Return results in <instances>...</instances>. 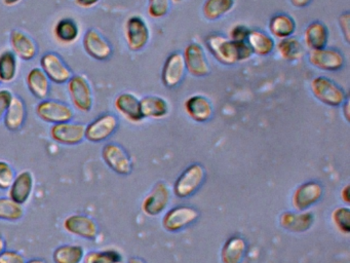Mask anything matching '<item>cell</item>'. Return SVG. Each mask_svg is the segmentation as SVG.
Returning a JSON list of instances; mask_svg holds the SVG:
<instances>
[{"mask_svg":"<svg viewBox=\"0 0 350 263\" xmlns=\"http://www.w3.org/2000/svg\"><path fill=\"white\" fill-rule=\"evenodd\" d=\"M314 217L310 212H284L280 218V226L286 231L302 234L310 229Z\"/></svg>","mask_w":350,"mask_h":263,"instance_id":"23","label":"cell"},{"mask_svg":"<svg viewBox=\"0 0 350 263\" xmlns=\"http://www.w3.org/2000/svg\"><path fill=\"white\" fill-rule=\"evenodd\" d=\"M3 84V82H1V80H0V84Z\"/></svg>","mask_w":350,"mask_h":263,"instance_id":"54","label":"cell"},{"mask_svg":"<svg viewBox=\"0 0 350 263\" xmlns=\"http://www.w3.org/2000/svg\"><path fill=\"white\" fill-rule=\"evenodd\" d=\"M26 118H27V107H26L25 101L21 97L14 95L11 104L3 117V125L9 131L17 132L25 125Z\"/></svg>","mask_w":350,"mask_h":263,"instance_id":"24","label":"cell"},{"mask_svg":"<svg viewBox=\"0 0 350 263\" xmlns=\"http://www.w3.org/2000/svg\"><path fill=\"white\" fill-rule=\"evenodd\" d=\"M10 43L12 51L15 53L16 57L23 61H31L38 55V43L24 31L19 29L12 30L10 34Z\"/></svg>","mask_w":350,"mask_h":263,"instance_id":"19","label":"cell"},{"mask_svg":"<svg viewBox=\"0 0 350 263\" xmlns=\"http://www.w3.org/2000/svg\"><path fill=\"white\" fill-rule=\"evenodd\" d=\"M26 263H46V261L42 258H32L26 261Z\"/></svg>","mask_w":350,"mask_h":263,"instance_id":"52","label":"cell"},{"mask_svg":"<svg viewBox=\"0 0 350 263\" xmlns=\"http://www.w3.org/2000/svg\"><path fill=\"white\" fill-rule=\"evenodd\" d=\"M206 45L213 57L223 65L232 66L245 62L254 55L247 41H234L222 34H211Z\"/></svg>","mask_w":350,"mask_h":263,"instance_id":"1","label":"cell"},{"mask_svg":"<svg viewBox=\"0 0 350 263\" xmlns=\"http://www.w3.org/2000/svg\"><path fill=\"white\" fill-rule=\"evenodd\" d=\"M186 71L194 77H206L211 73L210 64L204 47L198 42L186 45L183 53Z\"/></svg>","mask_w":350,"mask_h":263,"instance_id":"13","label":"cell"},{"mask_svg":"<svg viewBox=\"0 0 350 263\" xmlns=\"http://www.w3.org/2000/svg\"><path fill=\"white\" fill-rule=\"evenodd\" d=\"M141 111L144 118L161 119L170 112V105L159 96H145L140 100Z\"/></svg>","mask_w":350,"mask_h":263,"instance_id":"28","label":"cell"},{"mask_svg":"<svg viewBox=\"0 0 350 263\" xmlns=\"http://www.w3.org/2000/svg\"><path fill=\"white\" fill-rule=\"evenodd\" d=\"M38 118L51 125L67 123L75 118V111L67 103L52 99H44L38 103L36 108Z\"/></svg>","mask_w":350,"mask_h":263,"instance_id":"5","label":"cell"},{"mask_svg":"<svg viewBox=\"0 0 350 263\" xmlns=\"http://www.w3.org/2000/svg\"><path fill=\"white\" fill-rule=\"evenodd\" d=\"M114 107L118 113L131 123H140L144 119L141 111L140 99L132 92H122L114 100Z\"/></svg>","mask_w":350,"mask_h":263,"instance_id":"22","label":"cell"},{"mask_svg":"<svg viewBox=\"0 0 350 263\" xmlns=\"http://www.w3.org/2000/svg\"><path fill=\"white\" fill-rule=\"evenodd\" d=\"M102 158L108 168L122 176H128L133 171L130 154L118 143H107L102 148Z\"/></svg>","mask_w":350,"mask_h":263,"instance_id":"7","label":"cell"},{"mask_svg":"<svg viewBox=\"0 0 350 263\" xmlns=\"http://www.w3.org/2000/svg\"><path fill=\"white\" fill-rule=\"evenodd\" d=\"M128 263H146L144 260H142L141 258H138V257H132V258L129 259Z\"/></svg>","mask_w":350,"mask_h":263,"instance_id":"51","label":"cell"},{"mask_svg":"<svg viewBox=\"0 0 350 263\" xmlns=\"http://www.w3.org/2000/svg\"><path fill=\"white\" fill-rule=\"evenodd\" d=\"M174 2H176V3H178V2L183 1V0H173Z\"/></svg>","mask_w":350,"mask_h":263,"instance_id":"53","label":"cell"},{"mask_svg":"<svg viewBox=\"0 0 350 263\" xmlns=\"http://www.w3.org/2000/svg\"><path fill=\"white\" fill-rule=\"evenodd\" d=\"M332 220L340 232L348 234L350 232V210L347 207H338L332 213Z\"/></svg>","mask_w":350,"mask_h":263,"instance_id":"38","label":"cell"},{"mask_svg":"<svg viewBox=\"0 0 350 263\" xmlns=\"http://www.w3.org/2000/svg\"><path fill=\"white\" fill-rule=\"evenodd\" d=\"M77 6L81 8H91L97 5L100 0H75Z\"/></svg>","mask_w":350,"mask_h":263,"instance_id":"45","label":"cell"},{"mask_svg":"<svg viewBox=\"0 0 350 263\" xmlns=\"http://www.w3.org/2000/svg\"><path fill=\"white\" fill-rule=\"evenodd\" d=\"M50 137L53 141L62 145H79L85 140V125L72 121L53 125L50 129Z\"/></svg>","mask_w":350,"mask_h":263,"instance_id":"10","label":"cell"},{"mask_svg":"<svg viewBox=\"0 0 350 263\" xmlns=\"http://www.w3.org/2000/svg\"><path fill=\"white\" fill-rule=\"evenodd\" d=\"M23 205L16 203L9 197H0V220L1 221L16 222L24 217Z\"/></svg>","mask_w":350,"mask_h":263,"instance_id":"36","label":"cell"},{"mask_svg":"<svg viewBox=\"0 0 350 263\" xmlns=\"http://www.w3.org/2000/svg\"><path fill=\"white\" fill-rule=\"evenodd\" d=\"M83 261V263H124V257L116 249L90 251Z\"/></svg>","mask_w":350,"mask_h":263,"instance_id":"37","label":"cell"},{"mask_svg":"<svg viewBox=\"0 0 350 263\" xmlns=\"http://www.w3.org/2000/svg\"><path fill=\"white\" fill-rule=\"evenodd\" d=\"M247 42L251 47L253 53L262 55V57L270 55L275 49V41H274L273 37L264 31L258 30V29L250 31Z\"/></svg>","mask_w":350,"mask_h":263,"instance_id":"30","label":"cell"},{"mask_svg":"<svg viewBox=\"0 0 350 263\" xmlns=\"http://www.w3.org/2000/svg\"><path fill=\"white\" fill-rule=\"evenodd\" d=\"M54 34L60 42L65 43V45L75 42L79 36V25L73 18H61L55 26Z\"/></svg>","mask_w":350,"mask_h":263,"instance_id":"34","label":"cell"},{"mask_svg":"<svg viewBox=\"0 0 350 263\" xmlns=\"http://www.w3.org/2000/svg\"><path fill=\"white\" fill-rule=\"evenodd\" d=\"M15 177L13 166L5 160H0V190H9Z\"/></svg>","mask_w":350,"mask_h":263,"instance_id":"40","label":"cell"},{"mask_svg":"<svg viewBox=\"0 0 350 263\" xmlns=\"http://www.w3.org/2000/svg\"><path fill=\"white\" fill-rule=\"evenodd\" d=\"M278 55L284 61L295 62L302 59L305 53L304 47L296 37L280 39L276 45Z\"/></svg>","mask_w":350,"mask_h":263,"instance_id":"31","label":"cell"},{"mask_svg":"<svg viewBox=\"0 0 350 263\" xmlns=\"http://www.w3.org/2000/svg\"><path fill=\"white\" fill-rule=\"evenodd\" d=\"M26 84L32 96L42 101L48 98L51 92V80L42 68H32L26 76Z\"/></svg>","mask_w":350,"mask_h":263,"instance_id":"26","label":"cell"},{"mask_svg":"<svg viewBox=\"0 0 350 263\" xmlns=\"http://www.w3.org/2000/svg\"><path fill=\"white\" fill-rule=\"evenodd\" d=\"M308 62L311 66L323 71H339L345 66V55L342 51L332 47L309 51Z\"/></svg>","mask_w":350,"mask_h":263,"instance_id":"11","label":"cell"},{"mask_svg":"<svg viewBox=\"0 0 350 263\" xmlns=\"http://www.w3.org/2000/svg\"><path fill=\"white\" fill-rule=\"evenodd\" d=\"M247 252V242L241 236H233L225 242L221 250L222 263H241Z\"/></svg>","mask_w":350,"mask_h":263,"instance_id":"29","label":"cell"},{"mask_svg":"<svg viewBox=\"0 0 350 263\" xmlns=\"http://www.w3.org/2000/svg\"><path fill=\"white\" fill-rule=\"evenodd\" d=\"M5 247H7V242H5V240L3 238V236H0V254L5 250Z\"/></svg>","mask_w":350,"mask_h":263,"instance_id":"50","label":"cell"},{"mask_svg":"<svg viewBox=\"0 0 350 263\" xmlns=\"http://www.w3.org/2000/svg\"><path fill=\"white\" fill-rule=\"evenodd\" d=\"M309 86L314 98L327 106H342L348 99L345 90L331 78L325 76H317L312 78Z\"/></svg>","mask_w":350,"mask_h":263,"instance_id":"2","label":"cell"},{"mask_svg":"<svg viewBox=\"0 0 350 263\" xmlns=\"http://www.w3.org/2000/svg\"><path fill=\"white\" fill-rule=\"evenodd\" d=\"M250 31L251 29L247 28L245 25H237L229 32V39L234 41H247Z\"/></svg>","mask_w":350,"mask_h":263,"instance_id":"43","label":"cell"},{"mask_svg":"<svg viewBox=\"0 0 350 263\" xmlns=\"http://www.w3.org/2000/svg\"><path fill=\"white\" fill-rule=\"evenodd\" d=\"M291 4L296 8H304L312 2V0H290Z\"/></svg>","mask_w":350,"mask_h":263,"instance_id":"46","label":"cell"},{"mask_svg":"<svg viewBox=\"0 0 350 263\" xmlns=\"http://www.w3.org/2000/svg\"><path fill=\"white\" fill-rule=\"evenodd\" d=\"M21 1L22 0H3V4L7 6H15Z\"/></svg>","mask_w":350,"mask_h":263,"instance_id":"49","label":"cell"},{"mask_svg":"<svg viewBox=\"0 0 350 263\" xmlns=\"http://www.w3.org/2000/svg\"><path fill=\"white\" fill-rule=\"evenodd\" d=\"M124 36L130 51H140L150 40V29L142 16H133L126 21Z\"/></svg>","mask_w":350,"mask_h":263,"instance_id":"6","label":"cell"},{"mask_svg":"<svg viewBox=\"0 0 350 263\" xmlns=\"http://www.w3.org/2000/svg\"><path fill=\"white\" fill-rule=\"evenodd\" d=\"M18 74V60L12 51L0 53V80L5 84L14 82Z\"/></svg>","mask_w":350,"mask_h":263,"instance_id":"35","label":"cell"},{"mask_svg":"<svg viewBox=\"0 0 350 263\" xmlns=\"http://www.w3.org/2000/svg\"><path fill=\"white\" fill-rule=\"evenodd\" d=\"M200 217V212L190 205H178L163 216V226L167 231L177 232L193 224Z\"/></svg>","mask_w":350,"mask_h":263,"instance_id":"12","label":"cell"},{"mask_svg":"<svg viewBox=\"0 0 350 263\" xmlns=\"http://www.w3.org/2000/svg\"><path fill=\"white\" fill-rule=\"evenodd\" d=\"M69 98L73 107L81 112H90L93 108L94 96L91 84L85 75L75 74L67 82Z\"/></svg>","mask_w":350,"mask_h":263,"instance_id":"4","label":"cell"},{"mask_svg":"<svg viewBox=\"0 0 350 263\" xmlns=\"http://www.w3.org/2000/svg\"><path fill=\"white\" fill-rule=\"evenodd\" d=\"M186 66L183 53L175 51L171 53L163 64L161 80L165 86L174 88L183 82L186 75Z\"/></svg>","mask_w":350,"mask_h":263,"instance_id":"18","label":"cell"},{"mask_svg":"<svg viewBox=\"0 0 350 263\" xmlns=\"http://www.w3.org/2000/svg\"><path fill=\"white\" fill-rule=\"evenodd\" d=\"M268 27L271 36L284 39L294 35L296 32L297 23L295 18L286 12H278L270 18Z\"/></svg>","mask_w":350,"mask_h":263,"instance_id":"27","label":"cell"},{"mask_svg":"<svg viewBox=\"0 0 350 263\" xmlns=\"http://www.w3.org/2000/svg\"><path fill=\"white\" fill-rule=\"evenodd\" d=\"M329 37V28L321 21H313L304 31V42L309 51L327 47Z\"/></svg>","mask_w":350,"mask_h":263,"instance_id":"25","label":"cell"},{"mask_svg":"<svg viewBox=\"0 0 350 263\" xmlns=\"http://www.w3.org/2000/svg\"><path fill=\"white\" fill-rule=\"evenodd\" d=\"M235 0H206L202 14L208 21H217L229 14L234 8Z\"/></svg>","mask_w":350,"mask_h":263,"instance_id":"33","label":"cell"},{"mask_svg":"<svg viewBox=\"0 0 350 263\" xmlns=\"http://www.w3.org/2000/svg\"><path fill=\"white\" fill-rule=\"evenodd\" d=\"M349 185H346L345 187H343L341 191V199L346 205H348L350 201V195H349Z\"/></svg>","mask_w":350,"mask_h":263,"instance_id":"48","label":"cell"},{"mask_svg":"<svg viewBox=\"0 0 350 263\" xmlns=\"http://www.w3.org/2000/svg\"><path fill=\"white\" fill-rule=\"evenodd\" d=\"M13 92L7 88L0 90V123L3 121L5 113H7L8 108L11 104L12 99H13Z\"/></svg>","mask_w":350,"mask_h":263,"instance_id":"42","label":"cell"},{"mask_svg":"<svg viewBox=\"0 0 350 263\" xmlns=\"http://www.w3.org/2000/svg\"><path fill=\"white\" fill-rule=\"evenodd\" d=\"M339 23L340 31H341L342 36L345 39L346 43L350 42V12H345L340 14L338 18Z\"/></svg>","mask_w":350,"mask_h":263,"instance_id":"44","label":"cell"},{"mask_svg":"<svg viewBox=\"0 0 350 263\" xmlns=\"http://www.w3.org/2000/svg\"><path fill=\"white\" fill-rule=\"evenodd\" d=\"M40 68L46 74L51 82L56 84H67L75 75L63 58L54 51H49L42 55L40 59Z\"/></svg>","mask_w":350,"mask_h":263,"instance_id":"9","label":"cell"},{"mask_svg":"<svg viewBox=\"0 0 350 263\" xmlns=\"http://www.w3.org/2000/svg\"><path fill=\"white\" fill-rule=\"evenodd\" d=\"M0 263H26V259L22 253L5 249L0 254Z\"/></svg>","mask_w":350,"mask_h":263,"instance_id":"41","label":"cell"},{"mask_svg":"<svg viewBox=\"0 0 350 263\" xmlns=\"http://www.w3.org/2000/svg\"><path fill=\"white\" fill-rule=\"evenodd\" d=\"M63 228L68 234L87 240H94L99 234V226L95 219L85 214H72L65 218Z\"/></svg>","mask_w":350,"mask_h":263,"instance_id":"14","label":"cell"},{"mask_svg":"<svg viewBox=\"0 0 350 263\" xmlns=\"http://www.w3.org/2000/svg\"><path fill=\"white\" fill-rule=\"evenodd\" d=\"M206 180V170L200 164H192L182 172L174 185V193L179 199H187L200 188Z\"/></svg>","mask_w":350,"mask_h":263,"instance_id":"3","label":"cell"},{"mask_svg":"<svg viewBox=\"0 0 350 263\" xmlns=\"http://www.w3.org/2000/svg\"><path fill=\"white\" fill-rule=\"evenodd\" d=\"M349 99L345 101L342 105V112H343L344 117H345L346 121L349 123L350 121V111H349Z\"/></svg>","mask_w":350,"mask_h":263,"instance_id":"47","label":"cell"},{"mask_svg":"<svg viewBox=\"0 0 350 263\" xmlns=\"http://www.w3.org/2000/svg\"><path fill=\"white\" fill-rule=\"evenodd\" d=\"M186 113L196 123H206L214 114V107L210 99L202 95H192L184 103Z\"/></svg>","mask_w":350,"mask_h":263,"instance_id":"21","label":"cell"},{"mask_svg":"<svg viewBox=\"0 0 350 263\" xmlns=\"http://www.w3.org/2000/svg\"><path fill=\"white\" fill-rule=\"evenodd\" d=\"M323 188L317 181H308L299 185L293 193V205L299 212L307 211L323 197Z\"/></svg>","mask_w":350,"mask_h":263,"instance_id":"17","label":"cell"},{"mask_svg":"<svg viewBox=\"0 0 350 263\" xmlns=\"http://www.w3.org/2000/svg\"><path fill=\"white\" fill-rule=\"evenodd\" d=\"M34 188V177L30 171H22L16 175L11 187L9 188V197L20 205L28 203Z\"/></svg>","mask_w":350,"mask_h":263,"instance_id":"20","label":"cell"},{"mask_svg":"<svg viewBox=\"0 0 350 263\" xmlns=\"http://www.w3.org/2000/svg\"><path fill=\"white\" fill-rule=\"evenodd\" d=\"M171 201V190L167 183L159 181L145 197L142 203V211L150 217L161 215Z\"/></svg>","mask_w":350,"mask_h":263,"instance_id":"15","label":"cell"},{"mask_svg":"<svg viewBox=\"0 0 350 263\" xmlns=\"http://www.w3.org/2000/svg\"><path fill=\"white\" fill-rule=\"evenodd\" d=\"M171 8V0H148L149 16L153 18H161L169 14Z\"/></svg>","mask_w":350,"mask_h":263,"instance_id":"39","label":"cell"},{"mask_svg":"<svg viewBox=\"0 0 350 263\" xmlns=\"http://www.w3.org/2000/svg\"><path fill=\"white\" fill-rule=\"evenodd\" d=\"M85 255V249L79 245H62L53 253V260L55 263H81Z\"/></svg>","mask_w":350,"mask_h":263,"instance_id":"32","label":"cell"},{"mask_svg":"<svg viewBox=\"0 0 350 263\" xmlns=\"http://www.w3.org/2000/svg\"><path fill=\"white\" fill-rule=\"evenodd\" d=\"M83 47L85 53L97 61H107L113 53L111 43L96 29L85 31Z\"/></svg>","mask_w":350,"mask_h":263,"instance_id":"16","label":"cell"},{"mask_svg":"<svg viewBox=\"0 0 350 263\" xmlns=\"http://www.w3.org/2000/svg\"><path fill=\"white\" fill-rule=\"evenodd\" d=\"M118 116L112 113H104L85 125V140L92 143H101L109 139L118 129Z\"/></svg>","mask_w":350,"mask_h":263,"instance_id":"8","label":"cell"}]
</instances>
